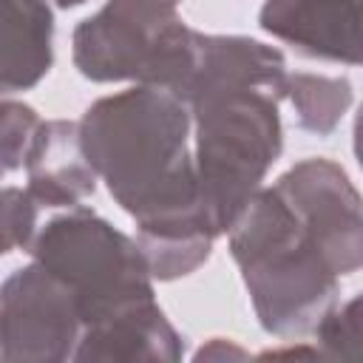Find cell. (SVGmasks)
<instances>
[{
  "label": "cell",
  "instance_id": "52a82bcc",
  "mask_svg": "<svg viewBox=\"0 0 363 363\" xmlns=\"http://www.w3.org/2000/svg\"><path fill=\"white\" fill-rule=\"evenodd\" d=\"M275 187L320 235L340 275L357 272L363 264V221L360 196L349 176L335 162L306 159L286 170Z\"/></svg>",
  "mask_w": 363,
  "mask_h": 363
},
{
  "label": "cell",
  "instance_id": "7c38bea8",
  "mask_svg": "<svg viewBox=\"0 0 363 363\" xmlns=\"http://www.w3.org/2000/svg\"><path fill=\"white\" fill-rule=\"evenodd\" d=\"M40 128L37 113L20 102H0V176L23 167L26 150Z\"/></svg>",
  "mask_w": 363,
  "mask_h": 363
},
{
  "label": "cell",
  "instance_id": "8992f818",
  "mask_svg": "<svg viewBox=\"0 0 363 363\" xmlns=\"http://www.w3.org/2000/svg\"><path fill=\"white\" fill-rule=\"evenodd\" d=\"M79 335L71 289L37 261L0 286V360H74Z\"/></svg>",
  "mask_w": 363,
  "mask_h": 363
},
{
  "label": "cell",
  "instance_id": "ba28073f",
  "mask_svg": "<svg viewBox=\"0 0 363 363\" xmlns=\"http://www.w3.org/2000/svg\"><path fill=\"white\" fill-rule=\"evenodd\" d=\"M258 23L306 57L360 62L357 0H267Z\"/></svg>",
  "mask_w": 363,
  "mask_h": 363
},
{
  "label": "cell",
  "instance_id": "30bf717a",
  "mask_svg": "<svg viewBox=\"0 0 363 363\" xmlns=\"http://www.w3.org/2000/svg\"><path fill=\"white\" fill-rule=\"evenodd\" d=\"M51 34L45 0H0V94L28 91L48 74Z\"/></svg>",
  "mask_w": 363,
  "mask_h": 363
},
{
  "label": "cell",
  "instance_id": "5bb4252c",
  "mask_svg": "<svg viewBox=\"0 0 363 363\" xmlns=\"http://www.w3.org/2000/svg\"><path fill=\"white\" fill-rule=\"evenodd\" d=\"M329 357H360V298L329 309L312 329Z\"/></svg>",
  "mask_w": 363,
  "mask_h": 363
},
{
  "label": "cell",
  "instance_id": "6da1fadb",
  "mask_svg": "<svg viewBox=\"0 0 363 363\" xmlns=\"http://www.w3.org/2000/svg\"><path fill=\"white\" fill-rule=\"evenodd\" d=\"M88 164L133 216L150 275L170 281L207 261L213 227L199 201L190 111L164 88L139 85L94 102L79 122Z\"/></svg>",
  "mask_w": 363,
  "mask_h": 363
},
{
  "label": "cell",
  "instance_id": "9c48e42d",
  "mask_svg": "<svg viewBox=\"0 0 363 363\" xmlns=\"http://www.w3.org/2000/svg\"><path fill=\"white\" fill-rule=\"evenodd\" d=\"M31 199L45 207H77L96 187V173L85 159L77 122H40L23 162Z\"/></svg>",
  "mask_w": 363,
  "mask_h": 363
},
{
  "label": "cell",
  "instance_id": "4fadbf2b",
  "mask_svg": "<svg viewBox=\"0 0 363 363\" xmlns=\"http://www.w3.org/2000/svg\"><path fill=\"white\" fill-rule=\"evenodd\" d=\"M37 227V201L23 187H0V255L26 247Z\"/></svg>",
  "mask_w": 363,
  "mask_h": 363
},
{
  "label": "cell",
  "instance_id": "7a4b0ae2",
  "mask_svg": "<svg viewBox=\"0 0 363 363\" xmlns=\"http://www.w3.org/2000/svg\"><path fill=\"white\" fill-rule=\"evenodd\" d=\"M31 255L77 301L82 335L74 360H105L116 343L162 318L139 244L82 207L48 221Z\"/></svg>",
  "mask_w": 363,
  "mask_h": 363
},
{
  "label": "cell",
  "instance_id": "3957f363",
  "mask_svg": "<svg viewBox=\"0 0 363 363\" xmlns=\"http://www.w3.org/2000/svg\"><path fill=\"white\" fill-rule=\"evenodd\" d=\"M227 230L261 326L281 337L312 332L335 306L340 278L320 235L275 184L258 187Z\"/></svg>",
  "mask_w": 363,
  "mask_h": 363
},
{
  "label": "cell",
  "instance_id": "9a60e30c",
  "mask_svg": "<svg viewBox=\"0 0 363 363\" xmlns=\"http://www.w3.org/2000/svg\"><path fill=\"white\" fill-rule=\"evenodd\" d=\"M60 9H71V6H79V3H85V0H54Z\"/></svg>",
  "mask_w": 363,
  "mask_h": 363
},
{
  "label": "cell",
  "instance_id": "5b68a950",
  "mask_svg": "<svg viewBox=\"0 0 363 363\" xmlns=\"http://www.w3.org/2000/svg\"><path fill=\"white\" fill-rule=\"evenodd\" d=\"M179 0H108L74 31V62L96 82L136 79L173 96L196 62L199 31L176 14Z\"/></svg>",
  "mask_w": 363,
  "mask_h": 363
},
{
  "label": "cell",
  "instance_id": "8fae6325",
  "mask_svg": "<svg viewBox=\"0 0 363 363\" xmlns=\"http://www.w3.org/2000/svg\"><path fill=\"white\" fill-rule=\"evenodd\" d=\"M284 96L292 99L295 113H298V125L303 130L326 136L335 130V125L340 122V116L352 105V85H349V79L295 74V77H286Z\"/></svg>",
  "mask_w": 363,
  "mask_h": 363
},
{
  "label": "cell",
  "instance_id": "277c9868",
  "mask_svg": "<svg viewBox=\"0 0 363 363\" xmlns=\"http://www.w3.org/2000/svg\"><path fill=\"white\" fill-rule=\"evenodd\" d=\"M281 96L258 82H210L184 99L196 128L199 201L216 235L227 233L281 153Z\"/></svg>",
  "mask_w": 363,
  "mask_h": 363
}]
</instances>
